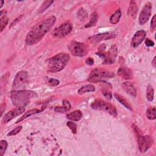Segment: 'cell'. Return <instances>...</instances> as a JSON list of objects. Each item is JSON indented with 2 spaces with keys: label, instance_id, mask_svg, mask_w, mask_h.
Returning <instances> with one entry per match:
<instances>
[{
  "label": "cell",
  "instance_id": "obj_6",
  "mask_svg": "<svg viewBox=\"0 0 156 156\" xmlns=\"http://www.w3.org/2000/svg\"><path fill=\"white\" fill-rule=\"evenodd\" d=\"M68 48L70 52L76 57H83L87 54V49L83 43L72 41L69 43Z\"/></svg>",
  "mask_w": 156,
  "mask_h": 156
},
{
  "label": "cell",
  "instance_id": "obj_13",
  "mask_svg": "<svg viewBox=\"0 0 156 156\" xmlns=\"http://www.w3.org/2000/svg\"><path fill=\"white\" fill-rule=\"evenodd\" d=\"M115 37V34L112 32H106L102 34H99L92 36L88 38V40L92 43H97L103 40H108Z\"/></svg>",
  "mask_w": 156,
  "mask_h": 156
},
{
  "label": "cell",
  "instance_id": "obj_15",
  "mask_svg": "<svg viewBox=\"0 0 156 156\" xmlns=\"http://www.w3.org/2000/svg\"><path fill=\"white\" fill-rule=\"evenodd\" d=\"M118 74L121 78L126 80L132 79L133 77L132 71L129 68L125 66H122L119 68L118 71Z\"/></svg>",
  "mask_w": 156,
  "mask_h": 156
},
{
  "label": "cell",
  "instance_id": "obj_26",
  "mask_svg": "<svg viewBox=\"0 0 156 156\" xmlns=\"http://www.w3.org/2000/svg\"><path fill=\"white\" fill-rule=\"evenodd\" d=\"M53 1H45L43 4H42V5L41 6V7L40 8L39 10H38V13H41L42 12H43L44 11H45L50 5L52 3H53Z\"/></svg>",
  "mask_w": 156,
  "mask_h": 156
},
{
  "label": "cell",
  "instance_id": "obj_11",
  "mask_svg": "<svg viewBox=\"0 0 156 156\" xmlns=\"http://www.w3.org/2000/svg\"><path fill=\"white\" fill-rule=\"evenodd\" d=\"M152 12V4L150 2H147L145 4L138 18V22L140 25L144 24L149 19L151 15Z\"/></svg>",
  "mask_w": 156,
  "mask_h": 156
},
{
  "label": "cell",
  "instance_id": "obj_32",
  "mask_svg": "<svg viewBox=\"0 0 156 156\" xmlns=\"http://www.w3.org/2000/svg\"><path fill=\"white\" fill-rule=\"evenodd\" d=\"M22 129V126H19L7 133V136H13L18 133Z\"/></svg>",
  "mask_w": 156,
  "mask_h": 156
},
{
  "label": "cell",
  "instance_id": "obj_1",
  "mask_svg": "<svg viewBox=\"0 0 156 156\" xmlns=\"http://www.w3.org/2000/svg\"><path fill=\"white\" fill-rule=\"evenodd\" d=\"M55 21V16H51L36 24L27 33L25 40L26 43L28 45H34L39 42Z\"/></svg>",
  "mask_w": 156,
  "mask_h": 156
},
{
  "label": "cell",
  "instance_id": "obj_8",
  "mask_svg": "<svg viewBox=\"0 0 156 156\" xmlns=\"http://www.w3.org/2000/svg\"><path fill=\"white\" fill-rule=\"evenodd\" d=\"M73 27V24L71 22L66 21L54 29L52 32V35L57 38L65 37L71 32Z\"/></svg>",
  "mask_w": 156,
  "mask_h": 156
},
{
  "label": "cell",
  "instance_id": "obj_18",
  "mask_svg": "<svg viewBox=\"0 0 156 156\" xmlns=\"http://www.w3.org/2000/svg\"><path fill=\"white\" fill-rule=\"evenodd\" d=\"M82 117V112L79 110H74L66 115V118L73 121H79Z\"/></svg>",
  "mask_w": 156,
  "mask_h": 156
},
{
  "label": "cell",
  "instance_id": "obj_37",
  "mask_svg": "<svg viewBox=\"0 0 156 156\" xmlns=\"http://www.w3.org/2000/svg\"><path fill=\"white\" fill-rule=\"evenodd\" d=\"M145 43H146V45L147 46H148V47L154 46V43L152 40H149V38H146V39Z\"/></svg>",
  "mask_w": 156,
  "mask_h": 156
},
{
  "label": "cell",
  "instance_id": "obj_14",
  "mask_svg": "<svg viewBox=\"0 0 156 156\" xmlns=\"http://www.w3.org/2000/svg\"><path fill=\"white\" fill-rule=\"evenodd\" d=\"M146 32L144 30L137 31L132 39V45L133 48L138 47L144 40Z\"/></svg>",
  "mask_w": 156,
  "mask_h": 156
},
{
  "label": "cell",
  "instance_id": "obj_41",
  "mask_svg": "<svg viewBox=\"0 0 156 156\" xmlns=\"http://www.w3.org/2000/svg\"><path fill=\"white\" fill-rule=\"evenodd\" d=\"M155 64H156L155 63V57H154L153 58V60L152 62V65L154 66V68H155Z\"/></svg>",
  "mask_w": 156,
  "mask_h": 156
},
{
  "label": "cell",
  "instance_id": "obj_19",
  "mask_svg": "<svg viewBox=\"0 0 156 156\" xmlns=\"http://www.w3.org/2000/svg\"><path fill=\"white\" fill-rule=\"evenodd\" d=\"M41 112V110H39V109H37V108H35V109H32V110H28L27 112H26L21 117H20L16 122V124L17 123H19L20 122H21V121L26 119L27 118L30 116H32L35 114H37V113H38L40 112Z\"/></svg>",
  "mask_w": 156,
  "mask_h": 156
},
{
  "label": "cell",
  "instance_id": "obj_29",
  "mask_svg": "<svg viewBox=\"0 0 156 156\" xmlns=\"http://www.w3.org/2000/svg\"><path fill=\"white\" fill-rule=\"evenodd\" d=\"M66 126L71 129L73 133H76L77 132V125L73 121H68L66 122Z\"/></svg>",
  "mask_w": 156,
  "mask_h": 156
},
{
  "label": "cell",
  "instance_id": "obj_22",
  "mask_svg": "<svg viewBox=\"0 0 156 156\" xmlns=\"http://www.w3.org/2000/svg\"><path fill=\"white\" fill-rule=\"evenodd\" d=\"M121 16V12L120 9H118L110 17V23L112 24H115L119 21Z\"/></svg>",
  "mask_w": 156,
  "mask_h": 156
},
{
  "label": "cell",
  "instance_id": "obj_35",
  "mask_svg": "<svg viewBox=\"0 0 156 156\" xmlns=\"http://www.w3.org/2000/svg\"><path fill=\"white\" fill-rule=\"evenodd\" d=\"M155 26H156V22H155V15L153 16L152 20H151V29H152V30H155Z\"/></svg>",
  "mask_w": 156,
  "mask_h": 156
},
{
  "label": "cell",
  "instance_id": "obj_31",
  "mask_svg": "<svg viewBox=\"0 0 156 156\" xmlns=\"http://www.w3.org/2000/svg\"><path fill=\"white\" fill-rule=\"evenodd\" d=\"M102 94L104 95V96L108 100H110L112 98V94L111 93V91L107 88H104L102 90Z\"/></svg>",
  "mask_w": 156,
  "mask_h": 156
},
{
  "label": "cell",
  "instance_id": "obj_25",
  "mask_svg": "<svg viewBox=\"0 0 156 156\" xmlns=\"http://www.w3.org/2000/svg\"><path fill=\"white\" fill-rule=\"evenodd\" d=\"M154 91L152 85H149L146 90V98L149 101H152L154 99Z\"/></svg>",
  "mask_w": 156,
  "mask_h": 156
},
{
  "label": "cell",
  "instance_id": "obj_38",
  "mask_svg": "<svg viewBox=\"0 0 156 156\" xmlns=\"http://www.w3.org/2000/svg\"><path fill=\"white\" fill-rule=\"evenodd\" d=\"M85 63L88 65H90V66H91L94 64V60L93 58H91V57H89L87 59H86L85 60Z\"/></svg>",
  "mask_w": 156,
  "mask_h": 156
},
{
  "label": "cell",
  "instance_id": "obj_10",
  "mask_svg": "<svg viewBox=\"0 0 156 156\" xmlns=\"http://www.w3.org/2000/svg\"><path fill=\"white\" fill-rule=\"evenodd\" d=\"M138 143L140 151L141 152H145L152 146L153 140L148 135H140L138 136Z\"/></svg>",
  "mask_w": 156,
  "mask_h": 156
},
{
  "label": "cell",
  "instance_id": "obj_40",
  "mask_svg": "<svg viewBox=\"0 0 156 156\" xmlns=\"http://www.w3.org/2000/svg\"><path fill=\"white\" fill-rule=\"evenodd\" d=\"M21 18V16H20V17H18L17 19H16V20H15V21H13V23L11 24V26H12L13 25H15V24H16V23H17V22H18L19 20H20Z\"/></svg>",
  "mask_w": 156,
  "mask_h": 156
},
{
  "label": "cell",
  "instance_id": "obj_7",
  "mask_svg": "<svg viewBox=\"0 0 156 156\" xmlns=\"http://www.w3.org/2000/svg\"><path fill=\"white\" fill-rule=\"evenodd\" d=\"M118 53V49L115 45L110 47L109 50L105 52L103 51H99L97 54L104 58V63L105 64H112L116 60Z\"/></svg>",
  "mask_w": 156,
  "mask_h": 156
},
{
  "label": "cell",
  "instance_id": "obj_27",
  "mask_svg": "<svg viewBox=\"0 0 156 156\" xmlns=\"http://www.w3.org/2000/svg\"><path fill=\"white\" fill-rule=\"evenodd\" d=\"M7 142L5 140H2L0 141V152H1V155H3L5 153L7 148Z\"/></svg>",
  "mask_w": 156,
  "mask_h": 156
},
{
  "label": "cell",
  "instance_id": "obj_34",
  "mask_svg": "<svg viewBox=\"0 0 156 156\" xmlns=\"http://www.w3.org/2000/svg\"><path fill=\"white\" fill-rule=\"evenodd\" d=\"M47 82H48V83L49 85H51V86H52V87H55V86L58 85L59 84V83H60L59 80H57V79H52V78L49 79L48 80Z\"/></svg>",
  "mask_w": 156,
  "mask_h": 156
},
{
  "label": "cell",
  "instance_id": "obj_16",
  "mask_svg": "<svg viewBox=\"0 0 156 156\" xmlns=\"http://www.w3.org/2000/svg\"><path fill=\"white\" fill-rule=\"evenodd\" d=\"M123 89L130 95L135 97L136 96V89L133 85V84L130 82H125L122 85Z\"/></svg>",
  "mask_w": 156,
  "mask_h": 156
},
{
  "label": "cell",
  "instance_id": "obj_9",
  "mask_svg": "<svg viewBox=\"0 0 156 156\" xmlns=\"http://www.w3.org/2000/svg\"><path fill=\"white\" fill-rule=\"evenodd\" d=\"M27 72L26 71H20L17 73L12 83V88L14 90H19L23 87L27 80Z\"/></svg>",
  "mask_w": 156,
  "mask_h": 156
},
{
  "label": "cell",
  "instance_id": "obj_5",
  "mask_svg": "<svg viewBox=\"0 0 156 156\" xmlns=\"http://www.w3.org/2000/svg\"><path fill=\"white\" fill-rule=\"evenodd\" d=\"M114 77V73L107 69L102 68H94L88 77V81L90 82H98L104 78H111Z\"/></svg>",
  "mask_w": 156,
  "mask_h": 156
},
{
  "label": "cell",
  "instance_id": "obj_4",
  "mask_svg": "<svg viewBox=\"0 0 156 156\" xmlns=\"http://www.w3.org/2000/svg\"><path fill=\"white\" fill-rule=\"evenodd\" d=\"M90 106L93 109L108 112L114 117H116L118 115L117 110L115 106L110 103L101 99H95L93 102H92Z\"/></svg>",
  "mask_w": 156,
  "mask_h": 156
},
{
  "label": "cell",
  "instance_id": "obj_36",
  "mask_svg": "<svg viewBox=\"0 0 156 156\" xmlns=\"http://www.w3.org/2000/svg\"><path fill=\"white\" fill-rule=\"evenodd\" d=\"M63 105L64 107H65L68 110H69L71 109V104H70L69 102L66 101V100H63Z\"/></svg>",
  "mask_w": 156,
  "mask_h": 156
},
{
  "label": "cell",
  "instance_id": "obj_30",
  "mask_svg": "<svg viewBox=\"0 0 156 156\" xmlns=\"http://www.w3.org/2000/svg\"><path fill=\"white\" fill-rule=\"evenodd\" d=\"M8 18L5 15L1 17V32H2L5 27L7 26L8 23Z\"/></svg>",
  "mask_w": 156,
  "mask_h": 156
},
{
  "label": "cell",
  "instance_id": "obj_23",
  "mask_svg": "<svg viewBox=\"0 0 156 156\" xmlns=\"http://www.w3.org/2000/svg\"><path fill=\"white\" fill-rule=\"evenodd\" d=\"M98 13L96 12H93L91 15L90 21L85 26V27L88 28V27H92V26L96 25V24L98 21Z\"/></svg>",
  "mask_w": 156,
  "mask_h": 156
},
{
  "label": "cell",
  "instance_id": "obj_39",
  "mask_svg": "<svg viewBox=\"0 0 156 156\" xmlns=\"http://www.w3.org/2000/svg\"><path fill=\"white\" fill-rule=\"evenodd\" d=\"M5 104H1V115L2 116V114H3V112H4V111L5 110Z\"/></svg>",
  "mask_w": 156,
  "mask_h": 156
},
{
  "label": "cell",
  "instance_id": "obj_20",
  "mask_svg": "<svg viewBox=\"0 0 156 156\" xmlns=\"http://www.w3.org/2000/svg\"><path fill=\"white\" fill-rule=\"evenodd\" d=\"M114 95H115V98L116 99V100H118L119 101V102H120L122 105H123L126 108L129 109L130 110H132V106L122 96H121L118 93H115Z\"/></svg>",
  "mask_w": 156,
  "mask_h": 156
},
{
  "label": "cell",
  "instance_id": "obj_28",
  "mask_svg": "<svg viewBox=\"0 0 156 156\" xmlns=\"http://www.w3.org/2000/svg\"><path fill=\"white\" fill-rule=\"evenodd\" d=\"M87 15H88V13H87V11L83 8L80 9L77 12V16L81 20H84L87 18Z\"/></svg>",
  "mask_w": 156,
  "mask_h": 156
},
{
  "label": "cell",
  "instance_id": "obj_17",
  "mask_svg": "<svg viewBox=\"0 0 156 156\" xmlns=\"http://www.w3.org/2000/svg\"><path fill=\"white\" fill-rule=\"evenodd\" d=\"M138 7L135 1H131L130 2L129 7L128 9V15L132 18L135 19L136 18Z\"/></svg>",
  "mask_w": 156,
  "mask_h": 156
},
{
  "label": "cell",
  "instance_id": "obj_42",
  "mask_svg": "<svg viewBox=\"0 0 156 156\" xmlns=\"http://www.w3.org/2000/svg\"><path fill=\"white\" fill-rule=\"evenodd\" d=\"M4 2L3 1H1V8L2 7V5H3V4H4Z\"/></svg>",
  "mask_w": 156,
  "mask_h": 156
},
{
  "label": "cell",
  "instance_id": "obj_33",
  "mask_svg": "<svg viewBox=\"0 0 156 156\" xmlns=\"http://www.w3.org/2000/svg\"><path fill=\"white\" fill-rule=\"evenodd\" d=\"M54 111L55 112H57V113H65L68 111H69L65 107H64L63 105L62 106V107H55V108H54Z\"/></svg>",
  "mask_w": 156,
  "mask_h": 156
},
{
  "label": "cell",
  "instance_id": "obj_21",
  "mask_svg": "<svg viewBox=\"0 0 156 156\" xmlns=\"http://www.w3.org/2000/svg\"><path fill=\"white\" fill-rule=\"evenodd\" d=\"M94 90H95V87L93 85L88 84V85H85L82 87L81 88H80V89L78 90L77 93L79 94H82L88 93V92L94 91Z\"/></svg>",
  "mask_w": 156,
  "mask_h": 156
},
{
  "label": "cell",
  "instance_id": "obj_3",
  "mask_svg": "<svg viewBox=\"0 0 156 156\" xmlns=\"http://www.w3.org/2000/svg\"><path fill=\"white\" fill-rule=\"evenodd\" d=\"M69 60V55L66 53H60L49 58L46 61L48 71L57 73L62 70Z\"/></svg>",
  "mask_w": 156,
  "mask_h": 156
},
{
  "label": "cell",
  "instance_id": "obj_2",
  "mask_svg": "<svg viewBox=\"0 0 156 156\" xmlns=\"http://www.w3.org/2000/svg\"><path fill=\"white\" fill-rule=\"evenodd\" d=\"M10 97L15 106L24 107L30 103L31 99L37 97V94L34 91L30 90H13L11 93Z\"/></svg>",
  "mask_w": 156,
  "mask_h": 156
},
{
  "label": "cell",
  "instance_id": "obj_12",
  "mask_svg": "<svg viewBox=\"0 0 156 156\" xmlns=\"http://www.w3.org/2000/svg\"><path fill=\"white\" fill-rule=\"evenodd\" d=\"M25 111V108L23 107H16L9 112H8L7 113H5L2 118V123H6L9 122V121L12 120L14 118H15L17 116H19L20 115L24 113Z\"/></svg>",
  "mask_w": 156,
  "mask_h": 156
},
{
  "label": "cell",
  "instance_id": "obj_24",
  "mask_svg": "<svg viewBox=\"0 0 156 156\" xmlns=\"http://www.w3.org/2000/svg\"><path fill=\"white\" fill-rule=\"evenodd\" d=\"M156 109L155 107H149L146 111L147 118L150 120H154L156 118Z\"/></svg>",
  "mask_w": 156,
  "mask_h": 156
}]
</instances>
